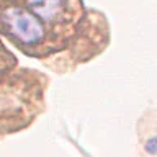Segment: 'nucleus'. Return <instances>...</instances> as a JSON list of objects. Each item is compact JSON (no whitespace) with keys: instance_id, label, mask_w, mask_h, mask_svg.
<instances>
[{"instance_id":"nucleus-1","label":"nucleus","mask_w":157,"mask_h":157,"mask_svg":"<svg viewBox=\"0 0 157 157\" xmlns=\"http://www.w3.org/2000/svg\"><path fill=\"white\" fill-rule=\"evenodd\" d=\"M2 23L8 33L25 46H34L44 38L43 23L29 10L10 7L2 13Z\"/></svg>"},{"instance_id":"nucleus-2","label":"nucleus","mask_w":157,"mask_h":157,"mask_svg":"<svg viewBox=\"0 0 157 157\" xmlns=\"http://www.w3.org/2000/svg\"><path fill=\"white\" fill-rule=\"evenodd\" d=\"M26 5L34 17L46 23L57 21L66 10V0H26Z\"/></svg>"},{"instance_id":"nucleus-3","label":"nucleus","mask_w":157,"mask_h":157,"mask_svg":"<svg viewBox=\"0 0 157 157\" xmlns=\"http://www.w3.org/2000/svg\"><path fill=\"white\" fill-rule=\"evenodd\" d=\"M144 149H146L147 154H151V155L157 154V136H152V137H149V139L146 141Z\"/></svg>"}]
</instances>
